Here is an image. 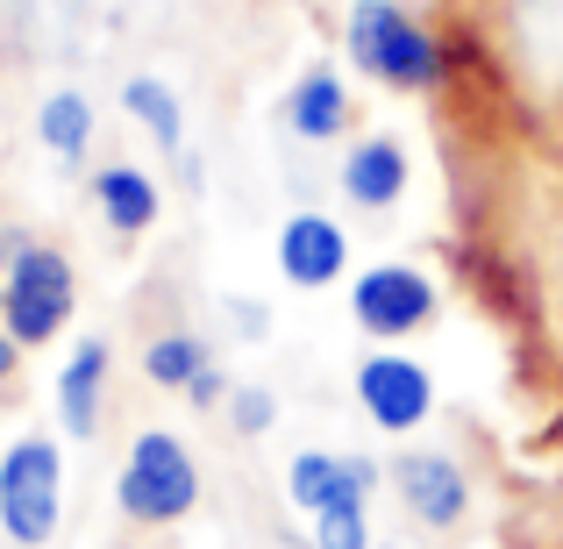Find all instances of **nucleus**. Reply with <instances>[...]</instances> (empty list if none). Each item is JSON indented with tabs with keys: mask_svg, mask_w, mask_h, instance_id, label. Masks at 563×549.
Listing matches in <instances>:
<instances>
[{
	"mask_svg": "<svg viewBox=\"0 0 563 549\" xmlns=\"http://www.w3.org/2000/svg\"><path fill=\"white\" fill-rule=\"evenodd\" d=\"M350 393H357L364 421H372L378 436H413V428L435 414V378H428V364L407 358L399 343L372 350V358L357 364V378H350Z\"/></svg>",
	"mask_w": 563,
	"mask_h": 549,
	"instance_id": "obj_7",
	"label": "nucleus"
},
{
	"mask_svg": "<svg viewBox=\"0 0 563 549\" xmlns=\"http://www.w3.org/2000/svg\"><path fill=\"white\" fill-rule=\"evenodd\" d=\"M385 485L399 493L407 521L428 528V536H456L471 521V471L450 450H399L385 464Z\"/></svg>",
	"mask_w": 563,
	"mask_h": 549,
	"instance_id": "obj_6",
	"label": "nucleus"
},
{
	"mask_svg": "<svg viewBox=\"0 0 563 549\" xmlns=\"http://www.w3.org/2000/svg\"><path fill=\"white\" fill-rule=\"evenodd\" d=\"M108 385H114V350L100 336H79L71 358L57 364V428L71 442L100 436V414H108Z\"/></svg>",
	"mask_w": 563,
	"mask_h": 549,
	"instance_id": "obj_12",
	"label": "nucleus"
},
{
	"mask_svg": "<svg viewBox=\"0 0 563 549\" xmlns=\"http://www.w3.org/2000/svg\"><path fill=\"white\" fill-rule=\"evenodd\" d=\"M385 485V471L372 457H343V450H300L286 464V507H300L307 521L329 514L335 499H372Z\"/></svg>",
	"mask_w": 563,
	"mask_h": 549,
	"instance_id": "obj_9",
	"label": "nucleus"
},
{
	"mask_svg": "<svg viewBox=\"0 0 563 549\" xmlns=\"http://www.w3.org/2000/svg\"><path fill=\"white\" fill-rule=\"evenodd\" d=\"M335 186H343L350 207H364V215H385V207L407 200L413 186V157L399 136H385V129H372V136H357L343 151V165H335Z\"/></svg>",
	"mask_w": 563,
	"mask_h": 549,
	"instance_id": "obj_10",
	"label": "nucleus"
},
{
	"mask_svg": "<svg viewBox=\"0 0 563 549\" xmlns=\"http://www.w3.org/2000/svg\"><path fill=\"white\" fill-rule=\"evenodd\" d=\"M207 364H214V350H207V336H192V329H165V336L143 343V378H151L157 393H179L186 399V385L200 378Z\"/></svg>",
	"mask_w": 563,
	"mask_h": 549,
	"instance_id": "obj_16",
	"label": "nucleus"
},
{
	"mask_svg": "<svg viewBox=\"0 0 563 549\" xmlns=\"http://www.w3.org/2000/svg\"><path fill=\"white\" fill-rule=\"evenodd\" d=\"M235 329H243V336H264V307L257 300H235Z\"/></svg>",
	"mask_w": 563,
	"mask_h": 549,
	"instance_id": "obj_21",
	"label": "nucleus"
},
{
	"mask_svg": "<svg viewBox=\"0 0 563 549\" xmlns=\"http://www.w3.org/2000/svg\"><path fill=\"white\" fill-rule=\"evenodd\" d=\"M114 507H122L129 528H179L200 507V464H192L186 436L136 428L122 471H114Z\"/></svg>",
	"mask_w": 563,
	"mask_h": 549,
	"instance_id": "obj_2",
	"label": "nucleus"
},
{
	"mask_svg": "<svg viewBox=\"0 0 563 549\" xmlns=\"http://www.w3.org/2000/svg\"><path fill=\"white\" fill-rule=\"evenodd\" d=\"M186 399H192V407H200V414H214V407H221V399H229V371H221V364H207V371H200V378H192V385H186Z\"/></svg>",
	"mask_w": 563,
	"mask_h": 549,
	"instance_id": "obj_19",
	"label": "nucleus"
},
{
	"mask_svg": "<svg viewBox=\"0 0 563 549\" xmlns=\"http://www.w3.org/2000/svg\"><path fill=\"white\" fill-rule=\"evenodd\" d=\"M278 122H286L300 143H343L350 129H357L350 79H343L335 65H307L300 79L286 86V100H278Z\"/></svg>",
	"mask_w": 563,
	"mask_h": 549,
	"instance_id": "obj_11",
	"label": "nucleus"
},
{
	"mask_svg": "<svg viewBox=\"0 0 563 549\" xmlns=\"http://www.w3.org/2000/svg\"><path fill=\"white\" fill-rule=\"evenodd\" d=\"M79 315V272L57 243H36L29 235L8 264H0V329L14 336L22 350H43L71 329Z\"/></svg>",
	"mask_w": 563,
	"mask_h": 549,
	"instance_id": "obj_3",
	"label": "nucleus"
},
{
	"mask_svg": "<svg viewBox=\"0 0 563 549\" xmlns=\"http://www.w3.org/2000/svg\"><path fill=\"white\" fill-rule=\"evenodd\" d=\"M14 371H22V343H14V336L0 329V393L14 385Z\"/></svg>",
	"mask_w": 563,
	"mask_h": 549,
	"instance_id": "obj_20",
	"label": "nucleus"
},
{
	"mask_svg": "<svg viewBox=\"0 0 563 549\" xmlns=\"http://www.w3.org/2000/svg\"><path fill=\"white\" fill-rule=\"evenodd\" d=\"M314 549H378L372 499H335L329 514H314Z\"/></svg>",
	"mask_w": 563,
	"mask_h": 549,
	"instance_id": "obj_17",
	"label": "nucleus"
},
{
	"mask_svg": "<svg viewBox=\"0 0 563 549\" xmlns=\"http://www.w3.org/2000/svg\"><path fill=\"white\" fill-rule=\"evenodd\" d=\"M221 414H229V428L243 442H257V436H272V428H278V393H272V385H257V378H243V385H229Z\"/></svg>",
	"mask_w": 563,
	"mask_h": 549,
	"instance_id": "obj_18",
	"label": "nucleus"
},
{
	"mask_svg": "<svg viewBox=\"0 0 563 549\" xmlns=\"http://www.w3.org/2000/svg\"><path fill=\"white\" fill-rule=\"evenodd\" d=\"M93 100L79 94V86H57V94L36 100V143L57 157V165H86V151H93Z\"/></svg>",
	"mask_w": 563,
	"mask_h": 549,
	"instance_id": "obj_15",
	"label": "nucleus"
},
{
	"mask_svg": "<svg viewBox=\"0 0 563 549\" xmlns=\"http://www.w3.org/2000/svg\"><path fill=\"white\" fill-rule=\"evenodd\" d=\"M65 521V450L51 436H14L0 450V536L43 549Z\"/></svg>",
	"mask_w": 563,
	"mask_h": 549,
	"instance_id": "obj_4",
	"label": "nucleus"
},
{
	"mask_svg": "<svg viewBox=\"0 0 563 549\" xmlns=\"http://www.w3.org/2000/svg\"><path fill=\"white\" fill-rule=\"evenodd\" d=\"M272 257H278V278H286L292 293H329L335 278L350 272V235H343V221H335V215L300 207V215L278 221Z\"/></svg>",
	"mask_w": 563,
	"mask_h": 549,
	"instance_id": "obj_8",
	"label": "nucleus"
},
{
	"mask_svg": "<svg viewBox=\"0 0 563 549\" xmlns=\"http://www.w3.org/2000/svg\"><path fill=\"white\" fill-rule=\"evenodd\" d=\"M93 207L100 221H108V235H122V243H136V235L157 229V215H165V193L143 165H100L93 172Z\"/></svg>",
	"mask_w": 563,
	"mask_h": 549,
	"instance_id": "obj_13",
	"label": "nucleus"
},
{
	"mask_svg": "<svg viewBox=\"0 0 563 549\" xmlns=\"http://www.w3.org/2000/svg\"><path fill=\"white\" fill-rule=\"evenodd\" d=\"M343 57L385 94H442L450 51L407 0H350L343 8Z\"/></svg>",
	"mask_w": 563,
	"mask_h": 549,
	"instance_id": "obj_1",
	"label": "nucleus"
},
{
	"mask_svg": "<svg viewBox=\"0 0 563 549\" xmlns=\"http://www.w3.org/2000/svg\"><path fill=\"white\" fill-rule=\"evenodd\" d=\"M122 114H129V122H136L165 157H186V100L172 94V79H157V72L122 79Z\"/></svg>",
	"mask_w": 563,
	"mask_h": 549,
	"instance_id": "obj_14",
	"label": "nucleus"
},
{
	"mask_svg": "<svg viewBox=\"0 0 563 549\" xmlns=\"http://www.w3.org/2000/svg\"><path fill=\"white\" fill-rule=\"evenodd\" d=\"M442 315V286L421 272V264H364L357 278H350V321H357L372 343H407V336H421L428 321Z\"/></svg>",
	"mask_w": 563,
	"mask_h": 549,
	"instance_id": "obj_5",
	"label": "nucleus"
}]
</instances>
